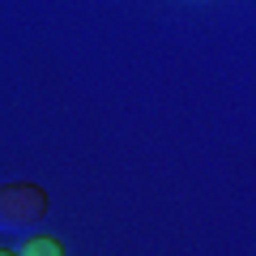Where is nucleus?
<instances>
[{"label":"nucleus","instance_id":"1","mask_svg":"<svg viewBox=\"0 0 256 256\" xmlns=\"http://www.w3.org/2000/svg\"><path fill=\"white\" fill-rule=\"evenodd\" d=\"M47 210H52V196H47L43 184L34 180L0 184V230L4 235H30L47 218Z\"/></svg>","mask_w":256,"mask_h":256},{"label":"nucleus","instance_id":"2","mask_svg":"<svg viewBox=\"0 0 256 256\" xmlns=\"http://www.w3.org/2000/svg\"><path fill=\"white\" fill-rule=\"evenodd\" d=\"M18 256H68L56 235H26L18 244Z\"/></svg>","mask_w":256,"mask_h":256},{"label":"nucleus","instance_id":"3","mask_svg":"<svg viewBox=\"0 0 256 256\" xmlns=\"http://www.w3.org/2000/svg\"><path fill=\"white\" fill-rule=\"evenodd\" d=\"M0 256H18V252H9V248H0Z\"/></svg>","mask_w":256,"mask_h":256}]
</instances>
